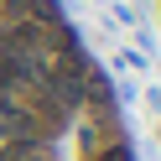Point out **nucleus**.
Returning <instances> with one entry per match:
<instances>
[{"mask_svg":"<svg viewBox=\"0 0 161 161\" xmlns=\"http://www.w3.org/2000/svg\"><path fill=\"white\" fill-rule=\"evenodd\" d=\"M5 161H42V156H36L31 146H16V151H11V156H5Z\"/></svg>","mask_w":161,"mask_h":161,"instance_id":"f257e3e1","label":"nucleus"}]
</instances>
